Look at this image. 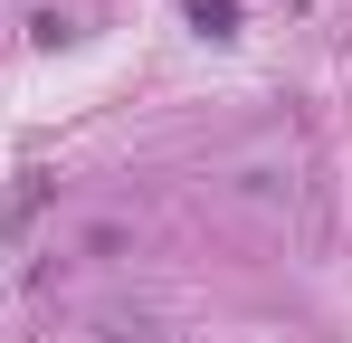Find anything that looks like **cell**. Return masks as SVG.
<instances>
[{
    "label": "cell",
    "instance_id": "obj_1",
    "mask_svg": "<svg viewBox=\"0 0 352 343\" xmlns=\"http://www.w3.org/2000/svg\"><path fill=\"white\" fill-rule=\"evenodd\" d=\"M181 10H190V29H210V39L238 29V0H181Z\"/></svg>",
    "mask_w": 352,
    "mask_h": 343
}]
</instances>
